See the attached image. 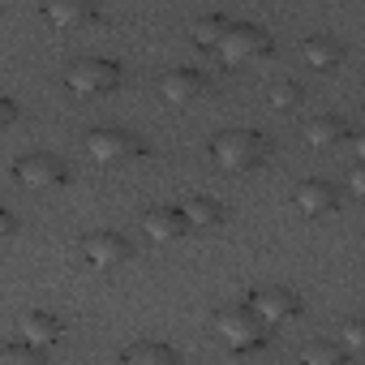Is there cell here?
Masks as SVG:
<instances>
[{
  "label": "cell",
  "mask_w": 365,
  "mask_h": 365,
  "mask_svg": "<svg viewBox=\"0 0 365 365\" xmlns=\"http://www.w3.org/2000/svg\"><path fill=\"white\" fill-rule=\"evenodd\" d=\"M271 155V142L254 129H224L211 138V159L224 168V172H250V168H262Z\"/></svg>",
  "instance_id": "cell-1"
},
{
  "label": "cell",
  "mask_w": 365,
  "mask_h": 365,
  "mask_svg": "<svg viewBox=\"0 0 365 365\" xmlns=\"http://www.w3.org/2000/svg\"><path fill=\"white\" fill-rule=\"evenodd\" d=\"M220 339L232 348V352H254L267 344V322L250 309V305H228V309H215V322Z\"/></svg>",
  "instance_id": "cell-2"
},
{
  "label": "cell",
  "mask_w": 365,
  "mask_h": 365,
  "mask_svg": "<svg viewBox=\"0 0 365 365\" xmlns=\"http://www.w3.org/2000/svg\"><path fill=\"white\" fill-rule=\"evenodd\" d=\"M120 65L116 61H103V56H86V61H73L65 69V86L73 95H108L120 86Z\"/></svg>",
  "instance_id": "cell-3"
},
{
  "label": "cell",
  "mask_w": 365,
  "mask_h": 365,
  "mask_svg": "<svg viewBox=\"0 0 365 365\" xmlns=\"http://www.w3.org/2000/svg\"><path fill=\"white\" fill-rule=\"evenodd\" d=\"M65 176H69L65 159H56V155H43V150H35V155H22V159L14 163V180H18V185H26V190H35V194L65 185Z\"/></svg>",
  "instance_id": "cell-4"
},
{
  "label": "cell",
  "mask_w": 365,
  "mask_h": 365,
  "mask_svg": "<svg viewBox=\"0 0 365 365\" xmlns=\"http://www.w3.org/2000/svg\"><path fill=\"white\" fill-rule=\"evenodd\" d=\"M220 52H224V61L228 65H245V61H262V56H271V35L267 31H258V26H228L224 31V39L215 43Z\"/></svg>",
  "instance_id": "cell-5"
},
{
  "label": "cell",
  "mask_w": 365,
  "mask_h": 365,
  "mask_svg": "<svg viewBox=\"0 0 365 365\" xmlns=\"http://www.w3.org/2000/svg\"><path fill=\"white\" fill-rule=\"evenodd\" d=\"M86 150L99 163H120V159H142L146 155V142L138 133H129V129H95L86 138Z\"/></svg>",
  "instance_id": "cell-6"
},
{
  "label": "cell",
  "mask_w": 365,
  "mask_h": 365,
  "mask_svg": "<svg viewBox=\"0 0 365 365\" xmlns=\"http://www.w3.org/2000/svg\"><path fill=\"white\" fill-rule=\"evenodd\" d=\"M250 309L267 322V327H279V322H292L301 314V297L288 292V288H258L250 297Z\"/></svg>",
  "instance_id": "cell-7"
},
{
  "label": "cell",
  "mask_w": 365,
  "mask_h": 365,
  "mask_svg": "<svg viewBox=\"0 0 365 365\" xmlns=\"http://www.w3.org/2000/svg\"><path fill=\"white\" fill-rule=\"evenodd\" d=\"M82 254H86V262H91V267L108 271V267L129 262V258H133V245H129L120 232H91V237L82 241Z\"/></svg>",
  "instance_id": "cell-8"
},
{
  "label": "cell",
  "mask_w": 365,
  "mask_h": 365,
  "mask_svg": "<svg viewBox=\"0 0 365 365\" xmlns=\"http://www.w3.org/2000/svg\"><path fill=\"white\" fill-rule=\"evenodd\" d=\"M292 202L305 220H318V215H331L339 207V194L331 180H301V185L292 190Z\"/></svg>",
  "instance_id": "cell-9"
},
{
  "label": "cell",
  "mask_w": 365,
  "mask_h": 365,
  "mask_svg": "<svg viewBox=\"0 0 365 365\" xmlns=\"http://www.w3.org/2000/svg\"><path fill=\"white\" fill-rule=\"evenodd\" d=\"M142 232H146V241L172 245V241H180L190 232V224H185V215H180V207H150L142 215Z\"/></svg>",
  "instance_id": "cell-10"
},
{
  "label": "cell",
  "mask_w": 365,
  "mask_h": 365,
  "mask_svg": "<svg viewBox=\"0 0 365 365\" xmlns=\"http://www.w3.org/2000/svg\"><path fill=\"white\" fill-rule=\"evenodd\" d=\"M207 91V78L198 73V69H168L163 78H159V95L168 99V103H194L198 95Z\"/></svg>",
  "instance_id": "cell-11"
},
{
  "label": "cell",
  "mask_w": 365,
  "mask_h": 365,
  "mask_svg": "<svg viewBox=\"0 0 365 365\" xmlns=\"http://www.w3.org/2000/svg\"><path fill=\"white\" fill-rule=\"evenodd\" d=\"M99 5L95 0H43V18L52 26H82V22H95Z\"/></svg>",
  "instance_id": "cell-12"
},
{
  "label": "cell",
  "mask_w": 365,
  "mask_h": 365,
  "mask_svg": "<svg viewBox=\"0 0 365 365\" xmlns=\"http://www.w3.org/2000/svg\"><path fill=\"white\" fill-rule=\"evenodd\" d=\"M18 331H22V339L31 344V348H52L56 339H61V318H52V314H39V309H31V314H22V322H18Z\"/></svg>",
  "instance_id": "cell-13"
},
{
  "label": "cell",
  "mask_w": 365,
  "mask_h": 365,
  "mask_svg": "<svg viewBox=\"0 0 365 365\" xmlns=\"http://www.w3.org/2000/svg\"><path fill=\"white\" fill-rule=\"evenodd\" d=\"M120 356H125V365H176V348H168V344H155V339L129 344Z\"/></svg>",
  "instance_id": "cell-14"
},
{
  "label": "cell",
  "mask_w": 365,
  "mask_h": 365,
  "mask_svg": "<svg viewBox=\"0 0 365 365\" xmlns=\"http://www.w3.org/2000/svg\"><path fill=\"white\" fill-rule=\"evenodd\" d=\"M180 215H185L190 228H215V224L224 220V207L211 202V198H202V194H194V198L180 202Z\"/></svg>",
  "instance_id": "cell-15"
},
{
  "label": "cell",
  "mask_w": 365,
  "mask_h": 365,
  "mask_svg": "<svg viewBox=\"0 0 365 365\" xmlns=\"http://www.w3.org/2000/svg\"><path fill=\"white\" fill-rule=\"evenodd\" d=\"M301 56L314 65V69H331V65H339V56H344V48L331 39V35H309L305 43H301Z\"/></svg>",
  "instance_id": "cell-16"
},
{
  "label": "cell",
  "mask_w": 365,
  "mask_h": 365,
  "mask_svg": "<svg viewBox=\"0 0 365 365\" xmlns=\"http://www.w3.org/2000/svg\"><path fill=\"white\" fill-rule=\"evenodd\" d=\"M344 133H348V125H344L339 116H314V120L305 125V142H309V146H339Z\"/></svg>",
  "instance_id": "cell-17"
},
{
  "label": "cell",
  "mask_w": 365,
  "mask_h": 365,
  "mask_svg": "<svg viewBox=\"0 0 365 365\" xmlns=\"http://www.w3.org/2000/svg\"><path fill=\"white\" fill-rule=\"evenodd\" d=\"M224 31H228V18H220V14H207V18H198V22L190 26V35H194L198 48H215V43L224 39Z\"/></svg>",
  "instance_id": "cell-18"
},
{
  "label": "cell",
  "mask_w": 365,
  "mask_h": 365,
  "mask_svg": "<svg viewBox=\"0 0 365 365\" xmlns=\"http://www.w3.org/2000/svg\"><path fill=\"white\" fill-rule=\"evenodd\" d=\"M301 361H305V365H339V361H344V348H339L335 339H309V344L301 348Z\"/></svg>",
  "instance_id": "cell-19"
},
{
  "label": "cell",
  "mask_w": 365,
  "mask_h": 365,
  "mask_svg": "<svg viewBox=\"0 0 365 365\" xmlns=\"http://www.w3.org/2000/svg\"><path fill=\"white\" fill-rule=\"evenodd\" d=\"M339 348H344V352H361V348H365V322H361V318H348V322L339 327Z\"/></svg>",
  "instance_id": "cell-20"
},
{
  "label": "cell",
  "mask_w": 365,
  "mask_h": 365,
  "mask_svg": "<svg viewBox=\"0 0 365 365\" xmlns=\"http://www.w3.org/2000/svg\"><path fill=\"white\" fill-rule=\"evenodd\" d=\"M301 103V86L297 82H279L275 91H271V108H279V112H292Z\"/></svg>",
  "instance_id": "cell-21"
},
{
  "label": "cell",
  "mask_w": 365,
  "mask_h": 365,
  "mask_svg": "<svg viewBox=\"0 0 365 365\" xmlns=\"http://www.w3.org/2000/svg\"><path fill=\"white\" fill-rule=\"evenodd\" d=\"M35 352H39V348H31L26 339H18V344H0V365H18V361L26 365V361H35Z\"/></svg>",
  "instance_id": "cell-22"
},
{
  "label": "cell",
  "mask_w": 365,
  "mask_h": 365,
  "mask_svg": "<svg viewBox=\"0 0 365 365\" xmlns=\"http://www.w3.org/2000/svg\"><path fill=\"white\" fill-rule=\"evenodd\" d=\"M348 190H352L356 198H365V168H361V163H352V172H348Z\"/></svg>",
  "instance_id": "cell-23"
},
{
  "label": "cell",
  "mask_w": 365,
  "mask_h": 365,
  "mask_svg": "<svg viewBox=\"0 0 365 365\" xmlns=\"http://www.w3.org/2000/svg\"><path fill=\"white\" fill-rule=\"evenodd\" d=\"M14 120H18V103L0 95V129H5V125H14Z\"/></svg>",
  "instance_id": "cell-24"
},
{
  "label": "cell",
  "mask_w": 365,
  "mask_h": 365,
  "mask_svg": "<svg viewBox=\"0 0 365 365\" xmlns=\"http://www.w3.org/2000/svg\"><path fill=\"white\" fill-rule=\"evenodd\" d=\"M14 228H18V220H14L5 207H0V241H9V237H14Z\"/></svg>",
  "instance_id": "cell-25"
},
{
  "label": "cell",
  "mask_w": 365,
  "mask_h": 365,
  "mask_svg": "<svg viewBox=\"0 0 365 365\" xmlns=\"http://www.w3.org/2000/svg\"><path fill=\"white\" fill-rule=\"evenodd\" d=\"M344 138H348V133H344ZM348 150H352V159H361V155H365V138L352 133V138H348Z\"/></svg>",
  "instance_id": "cell-26"
}]
</instances>
